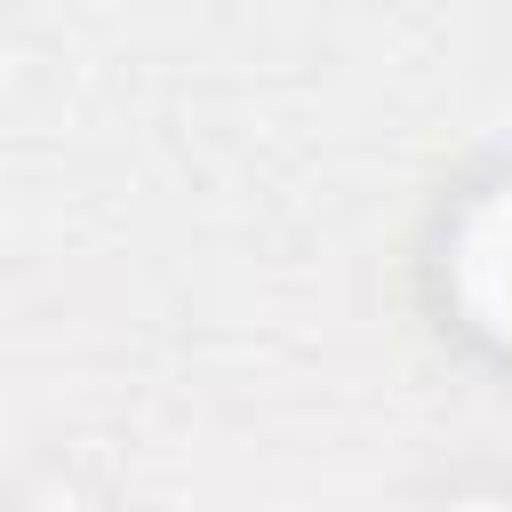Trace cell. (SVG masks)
I'll use <instances>...</instances> for the list:
<instances>
[{"label": "cell", "instance_id": "cell-1", "mask_svg": "<svg viewBox=\"0 0 512 512\" xmlns=\"http://www.w3.org/2000/svg\"><path fill=\"white\" fill-rule=\"evenodd\" d=\"M448 280H456V328H480L488 344L512 352V176L464 200Z\"/></svg>", "mask_w": 512, "mask_h": 512}]
</instances>
